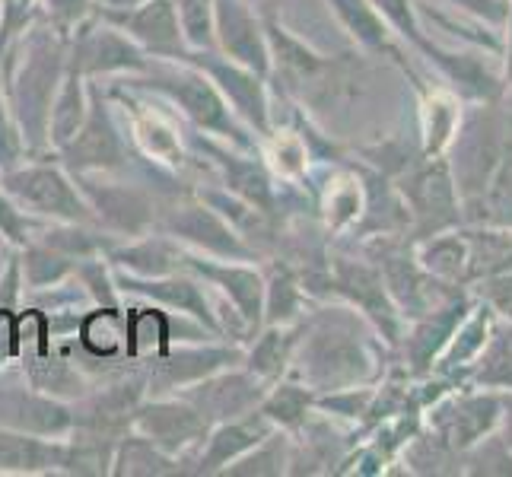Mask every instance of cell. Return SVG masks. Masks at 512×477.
I'll list each match as a JSON object with an SVG mask.
<instances>
[{
  "instance_id": "5",
  "label": "cell",
  "mask_w": 512,
  "mask_h": 477,
  "mask_svg": "<svg viewBox=\"0 0 512 477\" xmlns=\"http://www.w3.org/2000/svg\"><path fill=\"white\" fill-rule=\"evenodd\" d=\"M70 175H131L134 150L125 128L118 125L115 105L105 86L90 80V112L80 131L61 150L51 153Z\"/></svg>"
},
{
  "instance_id": "39",
  "label": "cell",
  "mask_w": 512,
  "mask_h": 477,
  "mask_svg": "<svg viewBox=\"0 0 512 477\" xmlns=\"http://www.w3.org/2000/svg\"><path fill=\"white\" fill-rule=\"evenodd\" d=\"M458 242L452 239H439V242H430L427 252H423V261H427V268L436 271V274H455L458 271Z\"/></svg>"
},
{
  "instance_id": "7",
  "label": "cell",
  "mask_w": 512,
  "mask_h": 477,
  "mask_svg": "<svg viewBox=\"0 0 512 477\" xmlns=\"http://www.w3.org/2000/svg\"><path fill=\"white\" fill-rule=\"evenodd\" d=\"M86 204L93 207L96 226L118 239H134L156 229L160 198L144 182H128L121 175H74Z\"/></svg>"
},
{
  "instance_id": "35",
  "label": "cell",
  "mask_w": 512,
  "mask_h": 477,
  "mask_svg": "<svg viewBox=\"0 0 512 477\" xmlns=\"http://www.w3.org/2000/svg\"><path fill=\"white\" fill-rule=\"evenodd\" d=\"M497 417V404H493L490 398L487 401H468V404H462L458 408V414L452 417V443H458V446H468V443H474V439L481 436V430H487L490 427V420Z\"/></svg>"
},
{
  "instance_id": "34",
  "label": "cell",
  "mask_w": 512,
  "mask_h": 477,
  "mask_svg": "<svg viewBox=\"0 0 512 477\" xmlns=\"http://www.w3.org/2000/svg\"><path fill=\"white\" fill-rule=\"evenodd\" d=\"M99 0H39V16L55 26L61 35H74L77 26H83L96 13Z\"/></svg>"
},
{
  "instance_id": "1",
  "label": "cell",
  "mask_w": 512,
  "mask_h": 477,
  "mask_svg": "<svg viewBox=\"0 0 512 477\" xmlns=\"http://www.w3.org/2000/svg\"><path fill=\"white\" fill-rule=\"evenodd\" d=\"M70 39L51 26L45 16L35 20L0 51V77L10 112L20 128L26 156H45L48 147V115L51 102L67 70Z\"/></svg>"
},
{
  "instance_id": "10",
  "label": "cell",
  "mask_w": 512,
  "mask_h": 477,
  "mask_svg": "<svg viewBox=\"0 0 512 477\" xmlns=\"http://www.w3.org/2000/svg\"><path fill=\"white\" fill-rule=\"evenodd\" d=\"M0 427L64 439L74 427V404L39 392L23 369H0Z\"/></svg>"
},
{
  "instance_id": "18",
  "label": "cell",
  "mask_w": 512,
  "mask_h": 477,
  "mask_svg": "<svg viewBox=\"0 0 512 477\" xmlns=\"http://www.w3.org/2000/svg\"><path fill=\"white\" fill-rule=\"evenodd\" d=\"M274 430L277 427L258 408L249 411V414H242V417L214 423V427L207 430L201 449L194 452L188 474H198V477L220 474L226 465H233L236 458H242L249 449H255L261 439L268 433H274Z\"/></svg>"
},
{
  "instance_id": "31",
  "label": "cell",
  "mask_w": 512,
  "mask_h": 477,
  "mask_svg": "<svg viewBox=\"0 0 512 477\" xmlns=\"http://www.w3.org/2000/svg\"><path fill=\"white\" fill-rule=\"evenodd\" d=\"M188 51H217L214 39V0H172Z\"/></svg>"
},
{
  "instance_id": "44",
  "label": "cell",
  "mask_w": 512,
  "mask_h": 477,
  "mask_svg": "<svg viewBox=\"0 0 512 477\" xmlns=\"http://www.w3.org/2000/svg\"><path fill=\"white\" fill-rule=\"evenodd\" d=\"M506 443H512V404H509V420H506Z\"/></svg>"
},
{
  "instance_id": "27",
  "label": "cell",
  "mask_w": 512,
  "mask_h": 477,
  "mask_svg": "<svg viewBox=\"0 0 512 477\" xmlns=\"http://www.w3.org/2000/svg\"><path fill=\"white\" fill-rule=\"evenodd\" d=\"M258 411L268 417L277 430L299 433L309 423V414L315 411V392L296 376H284L271 382V388L264 392Z\"/></svg>"
},
{
  "instance_id": "29",
  "label": "cell",
  "mask_w": 512,
  "mask_h": 477,
  "mask_svg": "<svg viewBox=\"0 0 512 477\" xmlns=\"http://www.w3.org/2000/svg\"><path fill=\"white\" fill-rule=\"evenodd\" d=\"M290 449H293V433L274 430L261 439L255 449H249L233 465H226L220 474L226 477H280L290 471Z\"/></svg>"
},
{
  "instance_id": "11",
  "label": "cell",
  "mask_w": 512,
  "mask_h": 477,
  "mask_svg": "<svg viewBox=\"0 0 512 477\" xmlns=\"http://www.w3.org/2000/svg\"><path fill=\"white\" fill-rule=\"evenodd\" d=\"M131 427L137 433H144L150 443H156L163 452L182 458L185 474H188L191 458L201 449L210 423L182 395H153L137 404Z\"/></svg>"
},
{
  "instance_id": "8",
  "label": "cell",
  "mask_w": 512,
  "mask_h": 477,
  "mask_svg": "<svg viewBox=\"0 0 512 477\" xmlns=\"http://www.w3.org/2000/svg\"><path fill=\"white\" fill-rule=\"evenodd\" d=\"M245 357V344L229 341H182L169 344L160 353L134 357L147 382V398L175 395L210 373H220L226 366H239Z\"/></svg>"
},
{
  "instance_id": "17",
  "label": "cell",
  "mask_w": 512,
  "mask_h": 477,
  "mask_svg": "<svg viewBox=\"0 0 512 477\" xmlns=\"http://www.w3.org/2000/svg\"><path fill=\"white\" fill-rule=\"evenodd\" d=\"M331 290L344 296L350 306H357L369 322H373L388 341H398V312L388 293L382 271L373 264L353 258H331Z\"/></svg>"
},
{
  "instance_id": "38",
  "label": "cell",
  "mask_w": 512,
  "mask_h": 477,
  "mask_svg": "<svg viewBox=\"0 0 512 477\" xmlns=\"http://www.w3.org/2000/svg\"><path fill=\"white\" fill-rule=\"evenodd\" d=\"M357 214H360V185H353V179H344L341 185L331 188L328 220L334 226H347L350 220H357Z\"/></svg>"
},
{
  "instance_id": "43",
  "label": "cell",
  "mask_w": 512,
  "mask_h": 477,
  "mask_svg": "<svg viewBox=\"0 0 512 477\" xmlns=\"http://www.w3.org/2000/svg\"><path fill=\"white\" fill-rule=\"evenodd\" d=\"M10 252H13V245H7L4 239H0V271H4V264H7Z\"/></svg>"
},
{
  "instance_id": "33",
  "label": "cell",
  "mask_w": 512,
  "mask_h": 477,
  "mask_svg": "<svg viewBox=\"0 0 512 477\" xmlns=\"http://www.w3.org/2000/svg\"><path fill=\"white\" fill-rule=\"evenodd\" d=\"M39 226H42V220L29 217L26 210L4 191V185H0V239L13 245V249H23L26 242H32Z\"/></svg>"
},
{
  "instance_id": "3",
  "label": "cell",
  "mask_w": 512,
  "mask_h": 477,
  "mask_svg": "<svg viewBox=\"0 0 512 477\" xmlns=\"http://www.w3.org/2000/svg\"><path fill=\"white\" fill-rule=\"evenodd\" d=\"M290 373L303 379L315 395L369 379V373H373L369 350L347 312L325 309L319 315L303 318V334H299Z\"/></svg>"
},
{
  "instance_id": "13",
  "label": "cell",
  "mask_w": 512,
  "mask_h": 477,
  "mask_svg": "<svg viewBox=\"0 0 512 477\" xmlns=\"http://www.w3.org/2000/svg\"><path fill=\"white\" fill-rule=\"evenodd\" d=\"M185 271L198 274L223 303L233 306V312L242 318V325L249 328V334H255L261 328L264 274L255 261H223V258H207V255H198L188 249Z\"/></svg>"
},
{
  "instance_id": "25",
  "label": "cell",
  "mask_w": 512,
  "mask_h": 477,
  "mask_svg": "<svg viewBox=\"0 0 512 477\" xmlns=\"http://www.w3.org/2000/svg\"><path fill=\"white\" fill-rule=\"evenodd\" d=\"M112 474L115 477H172V474H185V465H182V458L163 452L156 443H150L144 433H137L131 427L118 439Z\"/></svg>"
},
{
  "instance_id": "14",
  "label": "cell",
  "mask_w": 512,
  "mask_h": 477,
  "mask_svg": "<svg viewBox=\"0 0 512 477\" xmlns=\"http://www.w3.org/2000/svg\"><path fill=\"white\" fill-rule=\"evenodd\" d=\"M96 16L125 32L150 58L179 61L188 51L172 0H140L134 7H96Z\"/></svg>"
},
{
  "instance_id": "9",
  "label": "cell",
  "mask_w": 512,
  "mask_h": 477,
  "mask_svg": "<svg viewBox=\"0 0 512 477\" xmlns=\"http://www.w3.org/2000/svg\"><path fill=\"white\" fill-rule=\"evenodd\" d=\"M179 61L204 70V74L210 77V83L220 90V96L229 102V109L239 115L242 125L249 128L258 140H268L274 134L268 77H261V74H255V70L223 58L220 51H185Z\"/></svg>"
},
{
  "instance_id": "4",
  "label": "cell",
  "mask_w": 512,
  "mask_h": 477,
  "mask_svg": "<svg viewBox=\"0 0 512 477\" xmlns=\"http://www.w3.org/2000/svg\"><path fill=\"white\" fill-rule=\"evenodd\" d=\"M0 185L29 217L55 223H96L93 207L55 156H26L23 163L0 172Z\"/></svg>"
},
{
  "instance_id": "19",
  "label": "cell",
  "mask_w": 512,
  "mask_h": 477,
  "mask_svg": "<svg viewBox=\"0 0 512 477\" xmlns=\"http://www.w3.org/2000/svg\"><path fill=\"white\" fill-rule=\"evenodd\" d=\"M185 255L188 249L182 242H175L172 236L153 229V233L121 239L112 245V252L105 255L115 271H125L134 277H166L185 271Z\"/></svg>"
},
{
  "instance_id": "37",
  "label": "cell",
  "mask_w": 512,
  "mask_h": 477,
  "mask_svg": "<svg viewBox=\"0 0 512 477\" xmlns=\"http://www.w3.org/2000/svg\"><path fill=\"white\" fill-rule=\"evenodd\" d=\"M373 7L382 13V20L388 23V29L401 32L404 39H411L417 48H423V35L417 29V20H414V10H411V0H373Z\"/></svg>"
},
{
  "instance_id": "26",
  "label": "cell",
  "mask_w": 512,
  "mask_h": 477,
  "mask_svg": "<svg viewBox=\"0 0 512 477\" xmlns=\"http://www.w3.org/2000/svg\"><path fill=\"white\" fill-rule=\"evenodd\" d=\"M45 242L48 249H55L61 255H67L70 261H86V258H99L109 255L112 245H118L121 239L105 233L96 223H55V220H42V226L35 229V236Z\"/></svg>"
},
{
  "instance_id": "23",
  "label": "cell",
  "mask_w": 512,
  "mask_h": 477,
  "mask_svg": "<svg viewBox=\"0 0 512 477\" xmlns=\"http://www.w3.org/2000/svg\"><path fill=\"white\" fill-rule=\"evenodd\" d=\"M86 112H90V77L70 61V51H67V70H64V80L58 86V96L51 102V115H48L51 153L61 150L67 140L80 131V125L86 121Z\"/></svg>"
},
{
  "instance_id": "28",
  "label": "cell",
  "mask_w": 512,
  "mask_h": 477,
  "mask_svg": "<svg viewBox=\"0 0 512 477\" xmlns=\"http://www.w3.org/2000/svg\"><path fill=\"white\" fill-rule=\"evenodd\" d=\"M331 13L338 16L341 26L353 35V42L360 48L382 55V51H392L388 45V23L382 20V13L373 7V0H325Z\"/></svg>"
},
{
  "instance_id": "15",
  "label": "cell",
  "mask_w": 512,
  "mask_h": 477,
  "mask_svg": "<svg viewBox=\"0 0 512 477\" xmlns=\"http://www.w3.org/2000/svg\"><path fill=\"white\" fill-rule=\"evenodd\" d=\"M268 388L271 382L258 379L252 369H245L239 363V366H226L220 373H210L198 382H191L188 388H182V392H175V395L191 401L194 408L204 414L210 427H214V423L255 411Z\"/></svg>"
},
{
  "instance_id": "42",
  "label": "cell",
  "mask_w": 512,
  "mask_h": 477,
  "mask_svg": "<svg viewBox=\"0 0 512 477\" xmlns=\"http://www.w3.org/2000/svg\"><path fill=\"white\" fill-rule=\"evenodd\" d=\"M140 0H99V7H134Z\"/></svg>"
},
{
  "instance_id": "22",
  "label": "cell",
  "mask_w": 512,
  "mask_h": 477,
  "mask_svg": "<svg viewBox=\"0 0 512 477\" xmlns=\"http://www.w3.org/2000/svg\"><path fill=\"white\" fill-rule=\"evenodd\" d=\"M64 439L29 436L0 427V474H61Z\"/></svg>"
},
{
  "instance_id": "41",
  "label": "cell",
  "mask_w": 512,
  "mask_h": 477,
  "mask_svg": "<svg viewBox=\"0 0 512 477\" xmlns=\"http://www.w3.org/2000/svg\"><path fill=\"white\" fill-rule=\"evenodd\" d=\"M455 4L471 7V10H478V13H487L490 20H503V16H506V7L500 4V0H455Z\"/></svg>"
},
{
  "instance_id": "30",
  "label": "cell",
  "mask_w": 512,
  "mask_h": 477,
  "mask_svg": "<svg viewBox=\"0 0 512 477\" xmlns=\"http://www.w3.org/2000/svg\"><path fill=\"white\" fill-rule=\"evenodd\" d=\"M20 264H23V287L29 293L58 287V284H64V280L74 277V271H77V261H70L67 255H61L55 249H48V245L39 239L23 245Z\"/></svg>"
},
{
  "instance_id": "6",
  "label": "cell",
  "mask_w": 512,
  "mask_h": 477,
  "mask_svg": "<svg viewBox=\"0 0 512 477\" xmlns=\"http://www.w3.org/2000/svg\"><path fill=\"white\" fill-rule=\"evenodd\" d=\"M156 229L172 236L175 242H182L185 249L207 255V258H223V261H258L261 258L214 207H207L198 194H194V188L179 194V198H172L169 207L160 204Z\"/></svg>"
},
{
  "instance_id": "2",
  "label": "cell",
  "mask_w": 512,
  "mask_h": 477,
  "mask_svg": "<svg viewBox=\"0 0 512 477\" xmlns=\"http://www.w3.org/2000/svg\"><path fill=\"white\" fill-rule=\"evenodd\" d=\"M121 83L153 93L156 99H166L169 105L179 109V115L194 131L226 140V144H233L239 150L261 153V140L242 125L239 115L229 109V102L220 96L217 86L210 83V77L194 64L153 58L144 74L125 77Z\"/></svg>"
},
{
  "instance_id": "36",
  "label": "cell",
  "mask_w": 512,
  "mask_h": 477,
  "mask_svg": "<svg viewBox=\"0 0 512 477\" xmlns=\"http://www.w3.org/2000/svg\"><path fill=\"white\" fill-rule=\"evenodd\" d=\"M23 159H26V147H23L20 128H16V118L10 112L4 77H0V172L16 166V163H23Z\"/></svg>"
},
{
  "instance_id": "45",
  "label": "cell",
  "mask_w": 512,
  "mask_h": 477,
  "mask_svg": "<svg viewBox=\"0 0 512 477\" xmlns=\"http://www.w3.org/2000/svg\"><path fill=\"white\" fill-rule=\"evenodd\" d=\"M0 20H4V0H0Z\"/></svg>"
},
{
  "instance_id": "40",
  "label": "cell",
  "mask_w": 512,
  "mask_h": 477,
  "mask_svg": "<svg viewBox=\"0 0 512 477\" xmlns=\"http://www.w3.org/2000/svg\"><path fill=\"white\" fill-rule=\"evenodd\" d=\"M20 357V334H16V312L0 309V366Z\"/></svg>"
},
{
  "instance_id": "21",
  "label": "cell",
  "mask_w": 512,
  "mask_h": 477,
  "mask_svg": "<svg viewBox=\"0 0 512 477\" xmlns=\"http://www.w3.org/2000/svg\"><path fill=\"white\" fill-rule=\"evenodd\" d=\"M299 334H303V318L293 322V325H261L249 338L242 366L252 369V373L258 379H264V382L284 379L290 373Z\"/></svg>"
},
{
  "instance_id": "16",
  "label": "cell",
  "mask_w": 512,
  "mask_h": 477,
  "mask_svg": "<svg viewBox=\"0 0 512 477\" xmlns=\"http://www.w3.org/2000/svg\"><path fill=\"white\" fill-rule=\"evenodd\" d=\"M214 39L223 58L271 77V51L252 0H214Z\"/></svg>"
},
{
  "instance_id": "12",
  "label": "cell",
  "mask_w": 512,
  "mask_h": 477,
  "mask_svg": "<svg viewBox=\"0 0 512 477\" xmlns=\"http://www.w3.org/2000/svg\"><path fill=\"white\" fill-rule=\"evenodd\" d=\"M70 61L90 80L102 77H134L150 67V55L125 32L93 13L77 32L70 35Z\"/></svg>"
},
{
  "instance_id": "20",
  "label": "cell",
  "mask_w": 512,
  "mask_h": 477,
  "mask_svg": "<svg viewBox=\"0 0 512 477\" xmlns=\"http://www.w3.org/2000/svg\"><path fill=\"white\" fill-rule=\"evenodd\" d=\"M20 369L39 392L70 401V404L80 401L93 388V379L55 344H51V350H42V353H23Z\"/></svg>"
},
{
  "instance_id": "32",
  "label": "cell",
  "mask_w": 512,
  "mask_h": 477,
  "mask_svg": "<svg viewBox=\"0 0 512 477\" xmlns=\"http://www.w3.org/2000/svg\"><path fill=\"white\" fill-rule=\"evenodd\" d=\"M74 277H77V284L86 290V296H90L93 306H99V309H125V306H121V290H118V280H115V268H112L105 255L77 261Z\"/></svg>"
},
{
  "instance_id": "24",
  "label": "cell",
  "mask_w": 512,
  "mask_h": 477,
  "mask_svg": "<svg viewBox=\"0 0 512 477\" xmlns=\"http://www.w3.org/2000/svg\"><path fill=\"white\" fill-rule=\"evenodd\" d=\"M261 274H264L261 325H293L299 318H306L309 293L290 261L277 258L268 264V271H261Z\"/></svg>"
}]
</instances>
